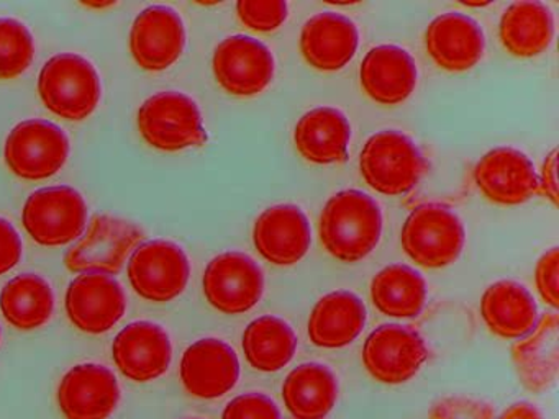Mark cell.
<instances>
[{
	"mask_svg": "<svg viewBox=\"0 0 559 419\" xmlns=\"http://www.w3.org/2000/svg\"><path fill=\"white\" fill-rule=\"evenodd\" d=\"M512 360L526 390L542 393L551 388L559 373L558 314H543L532 333L513 344Z\"/></svg>",
	"mask_w": 559,
	"mask_h": 419,
	"instance_id": "obj_23",
	"label": "cell"
},
{
	"mask_svg": "<svg viewBox=\"0 0 559 419\" xmlns=\"http://www.w3.org/2000/svg\"><path fill=\"white\" fill-rule=\"evenodd\" d=\"M474 182L497 205H520L538 195V173L530 157L515 147H496L474 167Z\"/></svg>",
	"mask_w": 559,
	"mask_h": 419,
	"instance_id": "obj_16",
	"label": "cell"
},
{
	"mask_svg": "<svg viewBox=\"0 0 559 419\" xmlns=\"http://www.w3.org/2000/svg\"><path fill=\"white\" fill-rule=\"evenodd\" d=\"M28 236L47 248L76 241L87 223L84 196L73 187H45L28 196L22 212Z\"/></svg>",
	"mask_w": 559,
	"mask_h": 419,
	"instance_id": "obj_7",
	"label": "cell"
},
{
	"mask_svg": "<svg viewBox=\"0 0 559 419\" xmlns=\"http://www.w3.org/2000/svg\"><path fill=\"white\" fill-rule=\"evenodd\" d=\"M136 121L143 140L166 153L207 143L201 108L182 92L163 91L146 98Z\"/></svg>",
	"mask_w": 559,
	"mask_h": 419,
	"instance_id": "obj_4",
	"label": "cell"
},
{
	"mask_svg": "<svg viewBox=\"0 0 559 419\" xmlns=\"http://www.w3.org/2000/svg\"><path fill=\"white\" fill-rule=\"evenodd\" d=\"M209 303L224 314H243L260 303L264 275L243 252H224L209 262L202 278Z\"/></svg>",
	"mask_w": 559,
	"mask_h": 419,
	"instance_id": "obj_11",
	"label": "cell"
},
{
	"mask_svg": "<svg viewBox=\"0 0 559 419\" xmlns=\"http://www.w3.org/2000/svg\"><path fill=\"white\" fill-rule=\"evenodd\" d=\"M185 48V22L171 7L152 5L142 10L130 29V51L145 71L171 68Z\"/></svg>",
	"mask_w": 559,
	"mask_h": 419,
	"instance_id": "obj_15",
	"label": "cell"
},
{
	"mask_svg": "<svg viewBox=\"0 0 559 419\" xmlns=\"http://www.w3.org/2000/svg\"><path fill=\"white\" fill-rule=\"evenodd\" d=\"M556 173H558V149H552L546 156L542 176L538 177L539 195L546 196L555 205H558V179H556Z\"/></svg>",
	"mask_w": 559,
	"mask_h": 419,
	"instance_id": "obj_38",
	"label": "cell"
},
{
	"mask_svg": "<svg viewBox=\"0 0 559 419\" xmlns=\"http://www.w3.org/2000/svg\"><path fill=\"white\" fill-rule=\"evenodd\" d=\"M112 356L127 379L139 383L153 382L168 372L173 344L165 327L152 321H136L117 334Z\"/></svg>",
	"mask_w": 559,
	"mask_h": 419,
	"instance_id": "obj_18",
	"label": "cell"
},
{
	"mask_svg": "<svg viewBox=\"0 0 559 419\" xmlns=\"http://www.w3.org/2000/svg\"><path fill=\"white\" fill-rule=\"evenodd\" d=\"M319 232L330 255L355 264L371 254L381 241V208L361 190H343L323 206Z\"/></svg>",
	"mask_w": 559,
	"mask_h": 419,
	"instance_id": "obj_1",
	"label": "cell"
},
{
	"mask_svg": "<svg viewBox=\"0 0 559 419\" xmlns=\"http://www.w3.org/2000/svg\"><path fill=\"white\" fill-rule=\"evenodd\" d=\"M253 241L258 252L271 264L296 265L306 258L312 242L309 219L299 206H271L258 216Z\"/></svg>",
	"mask_w": 559,
	"mask_h": 419,
	"instance_id": "obj_19",
	"label": "cell"
},
{
	"mask_svg": "<svg viewBox=\"0 0 559 419\" xmlns=\"http://www.w3.org/2000/svg\"><path fill=\"white\" fill-rule=\"evenodd\" d=\"M349 140L352 127L348 118L333 107L307 111L294 130V143L300 156L319 166L345 163Z\"/></svg>",
	"mask_w": 559,
	"mask_h": 419,
	"instance_id": "obj_24",
	"label": "cell"
},
{
	"mask_svg": "<svg viewBox=\"0 0 559 419\" xmlns=\"http://www.w3.org/2000/svg\"><path fill=\"white\" fill-rule=\"evenodd\" d=\"M500 41L516 58H536L551 45L555 20L542 2H515L503 12Z\"/></svg>",
	"mask_w": 559,
	"mask_h": 419,
	"instance_id": "obj_28",
	"label": "cell"
},
{
	"mask_svg": "<svg viewBox=\"0 0 559 419\" xmlns=\"http://www.w3.org/2000/svg\"><path fill=\"white\" fill-rule=\"evenodd\" d=\"M238 19L254 32H276L287 20L289 9L283 0H241L237 3Z\"/></svg>",
	"mask_w": 559,
	"mask_h": 419,
	"instance_id": "obj_33",
	"label": "cell"
},
{
	"mask_svg": "<svg viewBox=\"0 0 559 419\" xmlns=\"http://www.w3.org/2000/svg\"><path fill=\"white\" fill-rule=\"evenodd\" d=\"M35 58L31 29L15 19H0V81L24 74Z\"/></svg>",
	"mask_w": 559,
	"mask_h": 419,
	"instance_id": "obj_32",
	"label": "cell"
},
{
	"mask_svg": "<svg viewBox=\"0 0 559 419\" xmlns=\"http://www.w3.org/2000/svg\"><path fill=\"white\" fill-rule=\"evenodd\" d=\"M405 254L425 268H443L463 252L466 231L460 216L438 203L417 206L405 219L401 235Z\"/></svg>",
	"mask_w": 559,
	"mask_h": 419,
	"instance_id": "obj_5",
	"label": "cell"
},
{
	"mask_svg": "<svg viewBox=\"0 0 559 419\" xmlns=\"http://www.w3.org/2000/svg\"><path fill=\"white\" fill-rule=\"evenodd\" d=\"M428 55L448 72L473 69L483 59L486 39L479 23L463 13L437 16L425 33Z\"/></svg>",
	"mask_w": 559,
	"mask_h": 419,
	"instance_id": "obj_20",
	"label": "cell"
},
{
	"mask_svg": "<svg viewBox=\"0 0 559 419\" xmlns=\"http://www.w3.org/2000/svg\"><path fill=\"white\" fill-rule=\"evenodd\" d=\"M0 337H2V333H0Z\"/></svg>",
	"mask_w": 559,
	"mask_h": 419,
	"instance_id": "obj_40",
	"label": "cell"
},
{
	"mask_svg": "<svg viewBox=\"0 0 559 419\" xmlns=\"http://www.w3.org/2000/svg\"><path fill=\"white\" fill-rule=\"evenodd\" d=\"M496 411L490 403L471 396H448L431 406L428 419H493Z\"/></svg>",
	"mask_w": 559,
	"mask_h": 419,
	"instance_id": "obj_34",
	"label": "cell"
},
{
	"mask_svg": "<svg viewBox=\"0 0 559 419\" xmlns=\"http://www.w3.org/2000/svg\"><path fill=\"white\" fill-rule=\"evenodd\" d=\"M191 264L181 246L165 239L143 242L129 261L133 290L148 301L166 303L186 290Z\"/></svg>",
	"mask_w": 559,
	"mask_h": 419,
	"instance_id": "obj_9",
	"label": "cell"
},
{
	"mask_svg": "<svg viewBox=\"0 0 559 419\" xmlns=\"http://www.w3.org/2000/svg\"><path fill=\"white\" fill-rule=\"evenodd\" d=\"M428 359L424 337L402 324H382L362 346V363L376 382L402 385L420 372Z\"/></svg>",
	"mask_w": 559,
	"mask_h": 419,
	"instance_id": "obj_10",
	"label": "cell"
},
{
	"mask_svg": "<svg viewBox=\"0 0 559 419\" xmlns=\"http://www.w3.org/2000/svg\"><path fill=\"white\" fill-rule=\"evenodd\" d=\"M366 318L361 298L352 291H332L320 298L310 313V340L322 349H342L362 333Z\"/></svg>",
	"mask_w": 559,
	"mask_h": 419,
	"instance_id": "obj_26",
	"label": "cell"
},
{
	"mask_svg": "<svg viewBox=\"0 0 559 419\" xmlns=\"http://www.w3.org/2000/svg\"><path fill=\"white\" fill-rule=\"evenodd\" d=\"M359 170L372 190L388 196L411 192L427 170V163L412 137L397 130H382L366 141Z\"/></svg>",
	"mask_w": 559,
	"mask_h": 419,
	"instance_id": "obj_3",
	"label": "cell"
},
{
	"mask_svg": "<svg viewBox=\"0 0 559 419\" xmlns=\"http://www.w3.org/2000/svg\"><path fill=\"white\" fill-rule=\"evenodd\" d=\"M283 402L294 419H326L338 402V380L323 363H302L284 380Z\"/></svg>",
	"mask_w": 559,
	"mask_h": 419,
	"instance_id": "obj_27",
	"label": "cell"
},
{
	"mask_svg": "<svg viewBox=\"0 0 559 419\" xmlns=\"http://www.w3.org/2000/svg\"><path fill=\"white\" fill-rule=\"evenodd\" d=\"M245 357L258 372L274 373L296 356L297 336L289 323L277 316L251 321L243 333Z\"/></svg>",
	"mask_w": 559,
	"mask_h": 419,
	"instance_id": "obj_31",
	"label": "cell"
},
{
	"mask_svg": "<svg viewBox=\"0 0 559 419\" xmlns=\"http://www.w3.org/2000/svg\"><path fill=\"white\" fill-rule=\"evenodd\" d=\"M0 310L8 323L17 330H38L53 314V290L40 275H17L0 291Z\"/></svg>",
	"mask_w": 559,
	"mask_h": 419,
	"instance_id": "obj_29",
	"label": "cell"
},
{
	"mask_svg": "<svg viewBox=\"0 0 559 419\" xmlns=\"http://www.w3.org/2000/svg\"><path fill=\"white\" fill-rule=\"evenodd\" d=\"M143 239L145 232L135 223L97 215L91 219L83 238L67 252L64 264L80 274H117Z\"/></svg>",
	"mask_w": 559,
	"mask_h": 419,
	"instance_id": "obj_6",
	"label": "cell"
},
{
	"mask_svg": "<svg viewBox=\"0 0 559 419\" xmlns=\"http://www.w3.org/2000/svg\"><path fill=\"white\" fill-rule=\"evenodd\" d=\"M38 94L51 113L83 121L99 105L103 84L93 62L74 52H61L41 68Z\"/></svg>",
	"mask_w": 559,
	"mask_h": 419,
	"instance_id": "obj_2",
	"label": "cell"
},
{
	"mask_svg": "<svg viewBox=\"0 0 559 419\" xmlns=\"http://www.w3.org/2000/svg\"><path fill=\"white\" fill-rule=\"evenodd\" d=\"M358 26L336 12L317 13L307 20L300 33V51L313 69L342 71L358 49Z\"/></svg>",
	"mask_w": 559,
	"mask_h": 419,
	"instance_id": "obj_21",
	"label": "cell"
},
{
	"mask_svg": "<svg viewBox=\"0 0 559 419\" xmlns=\"http://www.w3.org/2000/svg\"><path fill=\"white\" fill-rule=\"evenodd\" d=\"M218 85L235 97L261 94L274 77V56L260 39L235 35L215 48L212 59Z\"/></svg>",
	"mask_w": 559,
	"mask_h": 419,
	"instance_id": "obj_12",
	"label": "cell"
},
{
	"mask_svg": "<svg viewBox=\"0 0 559 419\" xmlns=\"http://www.w3.org/2000/svg\"><path fill=\"white\" fill-rule=\"evenodd\" d=\"M179 375L189 395L217 399L231 392L240 380V360L230 344L205 337L186 349Z\"/></svg>",
	"mask_w": 559,
	"mask_h": 419,
	"instance_id": "obj_13",
	"label": "cell"
},
{
	"mask_svg": "<svg viewBox=\"0 0 559 419\" xmlns=\"http://www.w3.org/2000/svg\"><path fill=\"white\" fill-rule=\"evenodd\" d=\"M371 300L385 316L415 318L427 301V282L415 268L392 264L372 278Z\"/></svg>",
	"mask_w": 559,
	"mask_h": 419,
	"instance_id": "obj_30",
	"label": "cell"
},
{
	"mask_svg": "<svg viewBox=\"0 0 559 419\" xmlns=\"http://www.w3.org/2000/svg\"><path fill=\"white\" fill-rule=\"evenodd\" d=\"M480 314L490 333L502 339H522L538 323L535 298L513 280L496 282L484 291Z\"/></svg>",
	"mask_w": 559,
	"mask_h": 419,
	"instance_id": "obj_25",
	"label": "cell"
},
{
	"mask_svg": "<svg viewBox=\"0 0 559 419\" xmlns=\"http://www.w3.org/2000/svg\"><path fill=\"white\" fill-rule=\"evenodd\" d=\"M70 156V140L58 124L41 118L19 123L8 136L4 159L25 180H44L60 172Z\"/></svg>",
	"mask_w": 559,
	"mask_h": 419,
	"instance_id": "obj_8",
	"label": "cell"
},
{
	"mask_svg": "<svg viewBox=\"0 0 559 419\" xmlns=\"http://www.w3.org/2000/svg\"><path fill=\"white\" fill-rule=\"evenodd\" d=\"M119 402L117 376L99 363L74 366L58 388V405L67 419H109Z\"/></svg>",
	"mask_w": 559,
	"mask_h": 419,
	"instance_id": "obj_17",
	"label": "cell"
},
{
	"mask_svg": "<svg viewBox=\"0 0 559 419\" xmlns=\"http://www.w3.org/2000/svg\"><path fill=\"white\" fill-rule=\"evenodd\" d=\"M497 419H543V415L532 403L519 402L510 405Z\"/></svg>",
	"mask_w": 559,
	"mask_h": 419,
	"instance_id": "obj_39",
	"label": "cell"
},
{
	"mask_svg": "<svg viewBox=\"0 0 559 419\" xmlns=\"http://www.w3.org/2000/svg\"><path fill=\"white\" fill-rule=\"evenodd\" d=\"M64 307L78 330L103 334L112 330L126 314V291L112 275L87 272L71 282Z\"/></svg>",
	"mask_w": 559,
	"mask_h": 419,
	"instance_id": "obj_14",
	"label": "cell"
},
{
	"mask_svg": "<svg viewBox=\"0 0 559 419\" xmlns=\"http://www.w3.org/2000/svg\"><path fill=\"white\" fill-rule=\"evenodd\" d=\"M21 235L8 219L0 218V275L12 271L21 262Z\"/></svg>",
	"mask_w": 559,
	"mask_h": 419,
	"instance_id": "obj_37",
	"label": "cell"
},
{
	"mask_svg": "<svg viewBox=\"0 0 559 419\" xmlns=\"http://www.w3.org/2000/svg\"><path fill=\"white\" fill-rule=\"evenodd\" d=\"M222 419H283L280 408L263 393H245L225 406Z\"/></svg>",
	"mask_w": 559,
	"mask_h": 419,
	"instance_id": "obj_35",
	"label": "cell"
},
{
	"mask_svg": "<svg viewBox=\"0 0 559 419\" xmlns=\"http://www.w3.org/2000/svg\"><path fill=\"white\" fill-rule=\"evenodd\" d=\"M558 275L559 249L552 248L539 258L535 268V280L543 301L555 310L559 307Z\"/></svg>",
	"mask_w": 559,
	"mask_h": 419,
	"instance_id": "obj_36",
	"label": "cell"
},
{
	"mask_svg": "<svg viewBox=\"0 0 559 419\" xmlns=\"http://www.w3.org/2000/svg\"><path fill=\"white\" fill-rule=\"evenodd\" d=\"M362 88L371 100L399 105L417 87L418 71L407 49L381 45L369 49L359 69Z\"/></svg>",
	"mask_w": 559,
	"mask_h": 419,
	"instance_id": "obj_22",
	"label": "cell"
}]
</instances>
